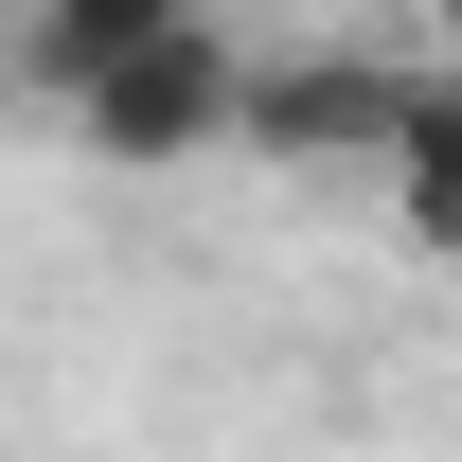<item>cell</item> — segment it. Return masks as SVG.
Segmentation results:
<instances>
[{"label":"cell","instance_id":"6da1fadb","mask_svg":"<svg viewBox=\"0 0 462 462\" xmlns=\"http://www.w3.org/2000/svg\"><path fill=\"white\" fill-rule=\"evenodd\" d=\"M231 107H249V54H231L196 0H178V18H161V36H143V54H125L71 125H89L107 161H196V143H231Z\"/></svg>","mask_w":462,"mask_h":462},{"label":"cell","instance_id":"7a4b0ae2","mask_svg":"<svg viewBox=\"0 0 462 462\" xmlns=\"http://www.w3.org/2000/svg\"><path fill=\"white\" fill-rule=\"evenodd\" d=\"M392 107H409V54H249L231 143H267V161H392Z\"/></svg>","mask_w":462,"mask_h":462},{"label":"cell","instance_id":"3957f363","mask_svg":"<svg viewBox=\"0 0 462 462\" xmlns=\"http://www.w3.org/2000/svg\"><path fill=\"white\" fill-rule=\"evenodd\" d=\"M374 178H392V231H409V249H445V267H462V71H409L392 161H374Z\"/></svg>","mask_w":462,"mask_h":462},{"label":"cell","instance_id":"277c9868","mask_svg":"<svg viewBox=\"0 0 462 462\" xmlns=\"http://www.w3.org/2000/svg\"><path fill=\"white\" fill-rule=\"evenodd\" d=\"M178 0H54V18H36V36H18V71H36V89H54V107H89V89H107L125 54H143V36H161Z\"/></svg>","mask_w":462,"mask_h":462}]
</instances>
